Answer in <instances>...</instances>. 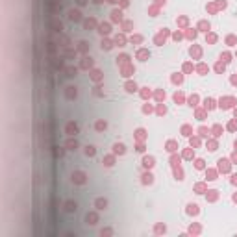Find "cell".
Here are the masks:
<instances>
[{"mask_svg":"<svg viewBox=\"0 0 237 237\" xmlns=\"http://www.w3.org/2000/svg\"><path fill=\"white\" fill-rule=\"evenodd\" d=\"M69 15H70V20H80V19H82V17H80V15H82V13H80V11H74V9H72V11H70Z\"/></svg>","mask_w":237,"mask_h":237,"instance_id":"8992f818","label":"cell"},{"mask_svg":"<svg viewBox=\"0 0 237 237\" xmlns=\"http://www.w3.org/2000/svg\"><path fill=\"white\" fill-rule=\"evenodd\" d=\"M113 148H115V152H117V154H124V145H115Z\"/></svg>","mask_w":237,"mask_h":237,"instance_id":"8fae6325","label":"cell"},{"mask_svg":"<svg viewBox=\"0 0 237 237\" xmlns=\"http://www.w3.org/2000/svg\"><path fill=\"white\" fill-rule=\"evenodd\" d=\"M76 146H78L76 139H69V141H67V148H69V150H74Z\"/></svg>","mask_w":237,"mask_h":237,"instance_id":"ba28073f","label":"cell"},{"mask_svg":"<svg viewBox=\"0 0 237 237\" xmlns=\"http://www.w3.org/2000/svg\"><path fill=\"white\" fill-rule=\"evenodd\" d=\"M143 165H145V167H152V165H154V159H152V157H145V159H143Z\"/></svg>","mask_w":237,"mask_h":237,"instance_id":"9c48e42d","label":"cell"},{"mask_svg":"<svg viewBox=\"0 0 237 237\" xmlns=\"http://www.w3.org/2000/svg\"><path fill=\"white\" fill-rule=\"evenodd\" d=\"M94 206H96L98 209H106V208H107V200H106V198H96Z\"/></svg>","mask_w":237,"mask_h":237,"instance_id":"3957f363","label":"cell"},{"mask_svg":"<svg viewBox=\"0 0 237 237\" xmlns=\"http://www.w3.org/2000/svg\"><path fill=\"white\" fill-rule=\"evenodd\" d=\"M72 181L78 184V185L85 184V174H83V172H74V174H72Z\"/></svg>","mask_w":237,"mask_h":237,"instance_id":"6da1fadb","label":"cell"},{"mask_svg":"<svg viewBox=\"0 0 237 237\" xmlns=\"http://www.w3.org/2000/svg\"><path fill=\"white\" fill-rule=\"evenodd\" d=\"M78 133V126L74 122H69L67 124V135H76Z\"/></svg>","mask_w":237,"mask_h":237,"instance_id":"7a4b0ae2","label":"cell"},{"mask_svg":"<svg viewBox=\"0 0 237 237\" xmlns=\"http://www.w3.org/2000/svg\"><path fill=\"white\" fill-rule=\"evenodd\" d=\"M85 220H87V224L94 226L96 224V215H94V213H87V215H85Z\"/></svg>","mask_w":237,"mask_h":237,"instance_id":"277c9868","label":"cell"},{"mask_svg":"<svg viewBox=\"0 0 237 237\" xmlns=\"http://www.w3.org/2000/svg\"><path fill=\"white\" fill-rule=\"evenodd\" d=\"M143 178H145V184H146V181H148V184H152V176H150V174H145Z\"/></svg>","mask_w":237,"mask_h":237,"instance_id":"2e32d148","label":"cell"},{"mask_svg":"<svg viewBox=\"0 0 237 237\" xmlns=\"http://www.w3.org/2000/svg\"><path fill=\"white\" fill-rule=\"evenodd\" d=\"M85 154H87V156H94V146H87V148H85Z\"/></svg>","mask_w":237,"mask_h":237,"instance_id":"7c38bea8","label":"cell"},{"mask_svg":"<svg viewBox=\"0 0 237 237\" xmlns=\"http://www.w3.org/2000/svg\"><path fill=\"white\" fill-rule=\"evenodd\" d=\"M196 208H198L196 204H189V213H196V211H198Z\"/></svg>","mask_w":237,"mask_h":237,"instance_id":"4fadbf2b","label":"cell"},{"mask_svg":"<svg viewBox=\"0 0 237 237\" xmlns=\"http://www.w3.org/2000/svg\"><path fill=\"white\" fill-rule=\"evenodd\" d=\"M100 31H102V34H107V31H109V26H107V24H102V26H100Z\"/></svg>","mask_w":237,"mask_h":237,"instance_id":"5bb4252c","label":"cell"},{"mask_svg":"<svg viewBox=\"0 0 237 237\" xmlns=\"http://www.w3.org/2000/svg\"><path fill=\"white\" fill-rule=\"evenodd\" d=\"M76 208H78V206H76V202H72V200H69V202L65 204V209H67L69 213H72V211H76Z\"/></svg>","mask_w":237,"mask_h":237,"instance_id":"5b68a950","label":"cell"},{"mask_svg":"<svg viewBox=\"0 0 237 237\" xmlns=\"http://www.w3.org/2000/svg\"><path fill=\"white\" fill-rule=\"evenodd\" d=\"M106 126H107V124H106L104 121H98V122H96V130L102 132V130H106Z\"/></svg>","mask_w":237,"mask_h":237,"instance_id":"30bf717a","label":"cell"},{"mask_svg":"<svg viewBox=\"0 0 237 237\" xmlns=\"http://www.w3.org/2000/svg\"><path fill=\"white\" fill-rule=\"evenodd\" d=\"M67 76H76V69H69L67 70Z\"/></svg>","mask_w":237,"mask_h":237,"instance_id":"9a60e30c","label":"cell"},{"mask_svg":"<svg viewBox=\"0 0 237 237\" xmlns=\"http://www.w3.org/2000/svg\"><path fill=\"white\" fill-rule=\"evenodd\" d=\"M76 96V87H67V98H74Z\"/></svg>","mask_w":237,"mask_h":237,"instance_id":"52a82bcc","label":"cell"}]
</instances>
